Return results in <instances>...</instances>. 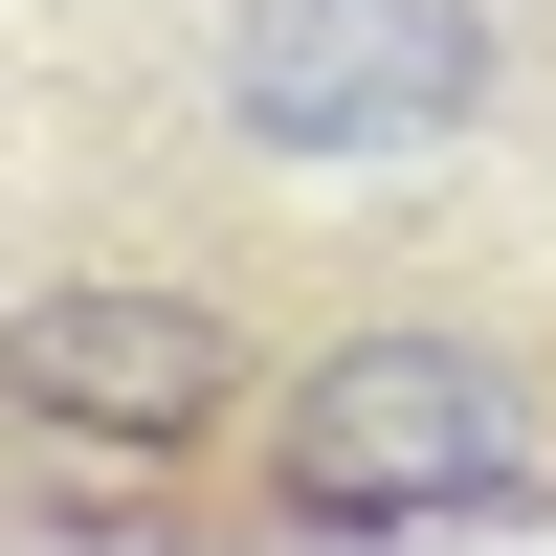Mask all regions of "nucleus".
<instances>
[{
  "instance_id": "nucleus-1",
  "label": "nucleus",
  "mask_w": 556,
  "mask_h": 556,
  "mask_svg": "<svg viewBox=\"0 0 556 556\" xmlns=\"http://www.w3.org/2000/svg\"><path fill=\"white\" fill-rule=\"evenodd\" d=\"M245 490L290 534H468L556 490V356L468 334V312H379L334 356H267L245 401Z\"/></svg>"
},
{
  "instance_id": "nucleus-2",
  "label": "nucleus",
  "mask_w": 556,
  "mask_h": 556,
  "mask_svg": "<svg viewBox=\"0 0 556 556\" xmlns=\"http://www.w3.org/2000/svg\"><path fill=\"white\" fill-rule=\"evenodd\" d=\"M490 112V0H223V134L290 178H401Z\"/></svg>"
},
{
  "instance_id": "nucleus-3",
  "label": "nucleus",
  "mask_w": 556,
  "mask_h": 556,
  "mask_svg": "<svg viewBox=\"0 0 556 556\" xmlns=\"http://www.w3.org/2000/svg\"><path fill=\"white\" fill-rule=\"evenodd\" d=\"M245 401H267V356H245L223 290H23V312H0V424H23V445L201 468Z\"/></svg>"
}]
</instances>
